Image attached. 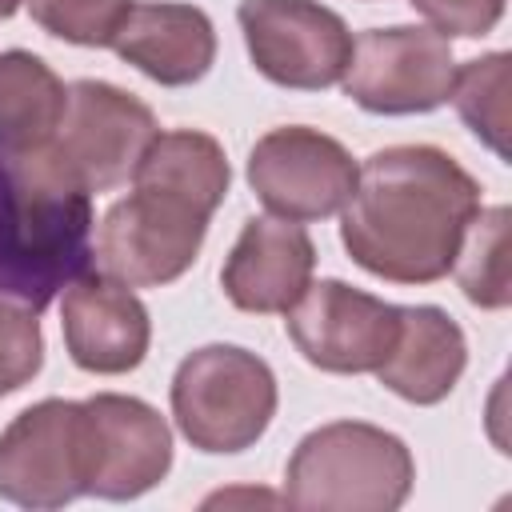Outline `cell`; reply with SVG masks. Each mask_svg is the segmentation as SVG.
<instances>
[{
	"label": "cell",
	"instance_id": "ffe728a7",
	"mask_svg": "<svg viewBox=\"0 0 512 512\" xmlns=\"http://www.w3.org/2000/svg\"><path fill=\"white\" fill-rule=\"evenodd\" d=\"M508 88H512V56L488 52L456 68L448 96L460 120L472 128V136L488 144L500 160H508Z\"/></svg>",
	"mask_w": 512,
	"mask_h": 512
},
{
	"label": "cell",
	"instance_id": "d6986e66",
	"mask_svg": "<svg viewBox=\"0 0 512 512\" xmlns=\"http://www.w3.org/2000/svg\"><path fill=\"white\" fill-rule=\"evenodd\" d=\"M452 276L460 284V292L476 304V308H508L512 304V272H508V208H480L468 228L464 240L456 248L452 260Z\"/></svg>",
	"mask_w": 512,
	"mask_h": 512
},
{
	"label": "cell",
	"instance_id": "e0dca14e",
	"mask_svg": "<svg viewBox=\"0 0 512 512\" xmlns=\"http://www.w3.org/2000/svg\"><path fill=\"white\" fill-rule=\"evenodd\" d=\"M132 184L172 192L212 216L228 196L232 168L216 136L196 128H172V132H156Z\"/></svg>",
	"mask_w": 512,
	"mask_h": 512
},
{
	"label": "cell",
	"instance_id": "44dd1931",
	"mask_svg": "<svg viewBox=\"0 0 512 512\" xmlns=\"http://www.w3.org/2000/svg\"><path fill=\"white\" fill-rule=\"evenodd\" d=\"M24 4L48 36L80 48H112L136 0H24Z\"/></svg>",
	"mask_w": 512,
	"mask_h": 512
},
{
	"label": "cell",
	"instance_id": "603a6c76",
	"mask_svg": "<svg viewBox=\"0 0 512 512\" xmlns=\"http://www.w3.org/2000/svg\"><path fill=\"white\" fill-rule=\"evenodd\" d=\"M408 4L444 40H452V36H464V40L488 36L504 16V0H408Z\"/></svg>",
	"mask_w": 512,
	"mask_h": 512
},
{
	"label": "cell",
	"instance_id": "8992f818",
	"mask_svg": "<svg viewBox=\"0 0 512 512\" xmlns=\"http://www.w3.org/2000/svg\"><path fill=\"white\" fill-rule=\"evenodd\" d=\"M208 220V212L172 192L132 184V192L104 212L92 260L128 288H164L196 264Z\"/></svg>",
	"mask_w": 512,
	"mask_h": 512
},
{
	"label": "cell",
	"instance_id": "ac0fdd59",
	"mask_svg": "<svg viewBox=\"0 0 512 512\" xmlns=\"http://www.w3.org/2000/svg\"><path fill=\"white\" fill-rule=\"evenodd\" d=\"M64 100V80L36 52H0V152H40L64 116Z\"/></svg>",
	"mask_w": 512,
	"mask_h": 512
},
{
	"label": "cell",
	"instance_id": "2e32d148",
	"mask_svg": "<svg viewBox=\"0 0 512 512\" xmlns=\"http://www.w3.org/2000/svg\"><path fill=\"white\" fill-rule=\"evenodd\" d=\"M464 364L468 344L460 324L436 304H416L400 308V336L376 380L408 404H440L460 384Z\"/></svg>",
	"mask_w": 512,
	"mask_h": 512
},
{
	"label": "cell",
	"instance_id": "277c9868",
	"mask_svg": "<svg viewBox=\"0 0 512 512\" xmlns=\"http://www.w3.org/2000/svg\"><path fill=\"white\" fill-rule=\"evenodd\" d=\"M272 368L240 344H204L172 376V420L180 436L208 456L252 448L276 416Z\"/></svg>",
	"mask_w": 512,
	"mask_h": 512
},
{
	"label": "cell",
	"instance_id": "30bf717a",
	"mask_svg": "<svg viewBox=\"0 0 512 512\" xmlns=\"http://www.w3.org/2000/svg\"><path fill=\"white\" fill-rule=\"evenodd\" d=\"M84 496V400H40L0 432V500L64 508Z\"/></svg>",
	"mask_w": 512,
	"mask_h": 512
},
{
	"label": "cell",
	"instance_id": "9a60e30c",
	"mask_svg": "<svg viewBox=\"0 0 512 512\" xmlns=\"http://www.w3.org/2000/svg\"><path fill=\"white\" fill-rule=\"evenodd\" d=\"M116 56L164 88H184L208 76L216 60V28L196 4H132L112 40Z\"/></svg>",
	"mask_w": 512,
	"mask_h": 512
},
{
	"label": "cell",
	"instance_id": "9c48e42d",
	"mask_svg": "<svg viewBox=\"0 0 512 512\" xmlns=\"http://www.w3.org/2000/svg\"><path fill=\"white\" fill-rule=\"evenodd\" d=\"M360 164L352 152L316 128L284 124L264 132L248 152V188L280 220H328L336 216L352 188Z\"/></svg>",
	"mask_w": 512,
	"mask_h": 512
},
{
	"label": "cell",
	"instance_id": "5b68a950",
	"mask_svg": "<svg viewBox=\"0 0 512 512\" xmlns=\"http://www.w3.org/2000/svg\"><path fill=\"white\" fill-rule=\"evenodd\" d=\"M156 132L160 124L140 96L108 80H76L44 152L76 188L100 196L136 176Z\"/></svg>",
	"mask_w": 512,
	"mask_h": 512
},
{
	"label": "cell",
	"instance_id": "52a82bcc",
	"mask_svg": "<svg viewBox=\"0 0 512 512\" xmlns=\"http://www.w3.org/2000/svg\"><path fill=\"white\" fill-rule=\"evenodd\" d=\"M344 96L376 116L436 112L452 96L456 56L452 44L420 24L368 28L352 40L344 68Z\"/></svg>",
	"mask_w": 512,
	"mask_h": 512
},
{
	"label": "cell",
	"instance_id": "8fae6325",
	"mask_svg": "<svg viewBox=\"0 0 512 512\" xmlns=\"http://www.w3.org/2000/svg\"><path fill=\"white\" fill-rule=\"evenodd\" d=\"M284 316L296 352L336 376L376 372L400 336V308L344 280L308 284Z\"/></svg>",
	"mask_w": 512,
	"mask_h": 512
},
{
	"label": "cell",
	"instance_id": "cb8c5ba5",
	"mask_svg": "<svg viewBox=\"0 0 512 512\" xmlns=\"http://www.w3.org/2000/svg\"><path fill=\"white\" fill-rule=\"evenodd\" d=\"M24 0H0V20H8V16H16V8H20Z\"/></svg>",
	"mask_w": 512,
	"mask_h": 512
},
{
	"label": "cell",
	"instance_id": "3957f363",
	"mask_svg": "<svg viewBox=\"0 0 512 512\" xmlns=\"http://www.w3.org/2000/svg\"><path fill=\"white\" fill-rule=\"evenodd\" d=\"M416 480V460L396 432L364 420L312 428L284 472V504L304 512H396Z\"/></svg>",
	"mask_w": 512,
	"mask_h": 512
},
{
	"label": "cell",
	"instance_id": "7402d4cb",
	"mask_svg": "<svg viewBox=\"0 0 512 512\" xmlns=\"http://www.w3.org/2000/svg\"><path fill=\"white\" fill-rule=\"evenodd\" d=\"M44 368L40 312L16 300H0V396L20 392Z\"/></svg>",
	"mask_w": 512,
	"mask_h": 512
},
{
	"label": "cell",
	"instance_id": "7a4b0ae2",
	"mask_svg": "<svg viewBox=\"0 0 512 512\" xmlns=\"http://www.w3.org/2000/svg\"><path fill=\"white\" fill-rule=\"evenodd\" d=\"M92 268V196L48 152H0V300L44 312Z\"/></svg>",
	"mask_w": 512,
	"mask_h": 512
},
{
	"label": "cell",
	"instance_id": "6da1fadb",
	"mask_svg": "<svg viewBox=\"0 0 512 512\" xmlns=\"http://www.w3.org/2000/svg\"><path fill=\"white\" fill-rule=\"evenodd\" d=\"M340 212L352 264L392 284H432L452 272L464 228L480 212V184L444 148L392 144L360 164Z\"/></svg>",
	"mask_w": 512,
	"mask_h": 512
},
{
	"label": "cell",
	"instance_id": "4fadbf2b",
	"mask_svg": "<svg viewBox=\"0 0 512 512\" xmlns=\"http://www.w3.org/2000/svg\"><path fill=\"white\" fill-rule=\"evenodd\" d=\"M60 332L72 364L92 376H124L140 368L152 344L144 300L104 272H84L64 284Z\"/></svg>",
	"mask_w": 512,
	"mask_h": 512
},
{
	"label": "cell",
	"instance_id": "7c38bea8",
	"mask_svg": "<svg viewBox=\"0 0 512 512\" xmlns=\"http://www.w3.org/2000/svg\"><path fill=\"white\" fill-rule=\"evenodd\" d=\"M172 468V428L140 396L96 392L84 400V496L136 500Z\"/></svg>",
	"mask_w": 512,
	"mask_h": 512
},
{
	"label": "cell",
	"instance_id": "ba28073f",
	"mask_svg": "<svg viewBox=\"0 0 512 512\" xmlns=\"http://www.w3.org/2000/svg\"><path fill=\"white\" fill-rule=\"evenodd\" d=\"M236 20L264 80L296 92L340 84L352 56V32L340 12L320 0H240Z\"/></svg>",
	"mask_w": 512,
	"mask_h": 512
},
{
	"label": "cell",
	"instance_id": "5bb4252c",
	"mask_svg": "<svg viewBox=\"0 0 512 512\" xmlns=\"http://www.w3.org/2000/svg\"><path fill=\"white\" fill-rule=\"evenodd\" d=\"M316 272V244L296 220L252 216L244 220L220 268V288L240 312H288Z\"/></svg>",
	"mask_w": 512,
	"mask_h": 512
}]
</instances>
